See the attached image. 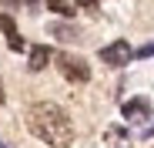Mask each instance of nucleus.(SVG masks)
Instances as JSON below:
<instances>
[{
  "instance_id": "1",
  "label": "nucleus",
  "mask_w": 154,
  "mask_h": 148,
  "mask_svg": "<svg viewBox=\"0 0 154 148\" xmlns=\"http://www.w3.org/2000/svg\"><path fill=\"white\" fill-rule=\"evenodd\" d=\"M23 125L34 138H40L50 148H67L74 141V121L70 114L54 101H37L23 111Z\"/></svg>"
},
{
  "instance_id": "2",
  "label": "nucleus",
  "mask_w": 154,
  "mask_h": 148,
  "mask_svg": "<svg viewBox=\"0 0 154 148\" xmlns=\"http://www.w3.org/2000/svg\"><path fill=\"white\" fill-rule=\"evenodd\" d=\"M54 61H57V71L64 74L67 81H74V84H87L91 81V64L84 57H77V54H57Z\"/></svg>"
},
{
  "instance_id": "3",
  "label": "nucleus",
  "mask_w": 154,
  "mask_h": 148,
  "mask_svg": "<svg viewBox=\"0 0 154 148\" xmlns=\"http://www.w3.org/2000/svg\"><path fill=\"white\" fill-rule=\"evenodd\" d=\"M131 57H134V51H131V44H127V40H114V44H107V47H100V61L111 64V67L131 64Z\"/></svg>"
},
{
  "instance_id": "4",
  "label": "nucleus",
  "mask_w": 154,
  "mask_h": 148,
  "mask_svg": "<svg viewBox=\"0 0 154 148\" xmlns=\"http://www.w3.org/2000/svg\"><path fill=\"white\" fill-rule=\"evenodd\" d=\"M121 114L127 121H144V118H151V101L147 98H131V101H124Z\"/></svg>"
},
{
  "instance_id": "5",
  "label": "nucleus",
  "mask_w": 154,
  "mask_h": 148,
  "mask_svg": "<svg viewBox=\"0 0 154 148\" xmlns=\"http://www.w3.org/2000/svg\"><path fill=\"white\" fill-rule=\"evenodd\" d=\"M0 31H4L7 34V44H10V51H23V47H27V44H23V37H20V31H17V24H14V17L10 14H0Z\"/></svg>"
},
{
  "instance_id": "6",
  "label": "nucleus",
  "mask_w": 154,
  "mask_h": 148,
  "mask_svg": "<svg viewBox=\"0 0 154 148\" xmlns=\"http://www.w3.org/2000/svg\"><path fill=\"white\" fill-rule=\"evenodd\" d=\"M50 64V47H44V44H37V47H30V71H44Z\"/></svg>"
},
{
  "instance_id": "7",
  "label": "nucleus",
  "mask_w": 154,
  "mask_h": 148,
  "mask_svg": "<svg viewBox=\"0 0 154 148\" xmlns=\"http://www.w3.org/2000/svg\"><path fill=\"white\" fill-rule=\"evenodd\" d=\"M50 37H57V40H77V31L70 27V24H50Z\"/></svg>"
},
{
  "instance_id": "8",
  "label": "nucleus",
  "mask_w": 154,
  "mask_h": 148,
  "mask_svg": "<svg viewBox=\"0 0 154 148\" xmlns=\"http://www.w3.org/2000/svg\"><path fill=\"white\" fill-rule=\"evenodd\" d=\"M47 7L54 10V14H60V17H70L74 14V7L67 4V0H47Z\"/></svg>"
},
{
  "instance_id": "9",
  "label": "nucleus",
  "mask_w": 154,
  "mask_h": 148,
  "mask_svg": "<svg viewBox=\"0 0 154 148\" xmlns=\"http://www.w3.org/2000/svg\"><path fill=\"white\" fill-rule=\"evenodd\" d=\"M134 57H154V40H151V44H144V47H137Z\"/></svg>"
},
{
  "instance_id": "10",
  "label": "nucleus",
  "mask_w": 154,
  "mask_h": 148,
  "mask_svg": "<svg viewBox=\"0 0 154 148\" xmlns=\"http://www.w3.org/2000/svg\"><path fill=\"white\" fill-rule=\"evenodd\" d=\"M77 7H84V10H97V0H74Z\"/></svg>"
},
{
  "instance_id": "11",
  "label": "nucleus",
  "mask_w": 154,
  "mask_h": 148,
  "mask_svg": "<svg viewBox=\"0 0 154 148\" xmlns=\"http://www.w3.org/2000/svg\"><path fill=\"white\" fill-rule=\"evenodd\" d=\"M151 135H154V125H151V128H147V131H144V138H151Z\"/></svg>"
},
{
  "instance_id": "12",
  "label": "nucleus",
  "mask_w": 154,
  "mask_h": 148,
  "mask_svg": "<svg viewBox=\"0 0 154 148\" xmlns=\"http://www.w3.org/2000/svg\"><path fill=\"white\" fill-rule=\"evenodd\" d=\"M0 105H4V81H0Z\"/></svg>"
},
{
  "instance_id": "13",
  "label": "nucleus",
  "mask_w": 154,
  "mask_h": 148,
  "mask_svg": "<svg viewBox=\"0 0 154 148\" xmlns=\"http://www.w3.org/2000/svg\"><path fill=\"white\" fill-rule=\"evenodd\" d=\"M27 7H37V0H27Z\"/></svg>"
},
{
  "instance_id": "14",
  "label": "nucleus",
  "mask_w": 154,
  "mask_h": 148,
  "mask_svg": "<svg viewBox=\"0 0 154 148\" xmlns=\"http://www.w3.org/2000/svg\"><path fill=\"white\" fill-rule=\"evenodd\" d=\"M0 148H4V141H0Z\"/></svg>"
}]
</instances>
